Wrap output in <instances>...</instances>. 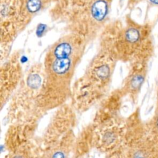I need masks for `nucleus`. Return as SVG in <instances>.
<instances>
[{"label": "nucleus", "instance_id": "nucleus-1", "mask_svg": "<svg viewBox=\"0 0 158 158\" xmlns=\"http://www.w3.org/2000/svg\"><path fill=\"white\" fill-rule=\"evenodd\" d=\"M88 43L81 36L69 32L56 41L48 49L44 58V69L46 74L45 86L56 80L70 79L84 54ZM44 86V87H45Z\"/></svg>", "mask_w": 158, "mask_h": 158}, {"label": "nucleus", "instance_id": "nucleus-2", "mask_svg": "<svg viewBox=\"0 0 158 158\" xmlns=\"http://www.w3.org/2000/svg\"><path fill=\"white\" fill-rule=\"evenodd\" d=\"M113 0H92L67 19L69 32L77 34L88 43L101 33L107 24Z\"/></svg>", "mask_w": 158, "mask_h": 158}, {"label": "nucleus", "instance_id": "nucleus-3", "mask_svg": "<svg viewBox=\"0 0 158 158\" xmlns=\"http://www.w3.org/2000/svg\"><path fill=\"white\" fill-rule=\"evenodd\" d=\"M151 36L150 23H139L128 15L124 24L120 22L116 34L115 46L118 60L131 62Z\"/></svg>", "mask_w": 158, "mask_h": 158}, {"label": "nucleus", "instance_id": "nucleus-4", "mask_svg": "<svg viewBox=\"0 0 158 158\" xmlns=\"http://www.w3.org/2000/svg\"><path fill=\"white\" fill-rule=\"evenodd\" d=\"M132 134L124 158H158V135L149 130L147 122H140Z\"/></svg>", "mask_w": 158, "mask_h": 158}, {"label": "nucleus", "instance_id": "nucleus-5", "mask_svg": "<svg viewBox=\"0 0 158 158\" xmlns=\"http://www.w3.org/2000/svg\"><path fill=\"white\" fill-rule=\"evenodd\" d=\"M149 60H138L131 62V68L128 76L127 91L135 98L139 93L146 78Z\"/></svg>", "mask_w": 158, "mask_h": 158}, {"label": "nucleus", "instance_id": "nucleus-6", "mask_svg": "<svg viewBox=\"0 0 158 158\" xmlns=\"http://www.w3.org/2000/svg\"><path fill=\"white\" fill-rule=\"evenodd\" d=\"M52 2L54 0H18L20 17L23 27Z\"/></svg>", "mask_w": 158, "mask_h": 158}, {"label": "nucleus", "instance_id": "nucleus-7", "mask_svg": "<svg viewBox=\"0 0 158 158\" xmlns=\"http://www.w3.org/2000/svg\"><path fill=\"white\" fill-rule=\"evenodd\" d=\"M71 0H54V6L52 9V16L55 20L64 18Z\"/></svg>", "mask_w": 158, "mask_h": 158}, {"label": "nucleus", "instance_id": "nucleus-8", "mask_svg": "<svg viewBox=\"0 0 158 158\" xmlns=\"http://www.w3.org/2000/svg\"><path fill=\"white\" fill-rule=\"evenodd\" d=\"M92 0H71L67 8L64 19H67L72 14L78 12L88 5Z\"/></svg>", "mask_w": 158, "mask_h": 158}, {"label": "nucleus", "instance_id": "nucleus-9", "mask_svg": "<svg viewBox=\"0 0 158 158\" xmlns=\"http://www.w3.org/2000/svg\"><path fill=\"white\" fill-rule=\"evenodd\" d=\"M148 128L155 135H158V114H154L153 117L147 122Z\"/></svg>", "mask_w": 158, "mask_h": 158}, {"label": "nucleus", "instance_id": "nucleus-10", "mask_svg": "<svg viewBox=\"0 0 158 158\" xmlns=\"http://www.w3.org/2000/svg\"><path fill=\"white\" fill-rule=\"evenodd\" d=\"M148 5L151 7H154L158 9V0H146Z\"/></svg>", "mask_w": 158, "mask_h": 158}, {"label": "nucleus", "instance_id": "nucleus-11", "mask_svg": "<svg viewBox=\"0 0 158 158\" xmlns=\"http://www.w3.org/2000/svg\"><path fill=\"white\" fill-rule=\"evenodd\" d=\"M142 0H129L128 3V6H129L130 8L133 7L139 2H140Z\"/></svg>", "mask_w": 158, "mask_h": 158}, {"label": "nucleus", "instance_id": "nucleus-12", "mask_svg": "<svg viewBox=\"0 0 158 158\" xmlns=\"http://www.w3.org/2000/svg\"><path fill=\"white\" fill-rule=\"evenodd\" d=\"M154 114H158V77H157V88H156V109H155Z\"/></svg>", "mask_w": 158, "mask_h": 158}]
</instances>
